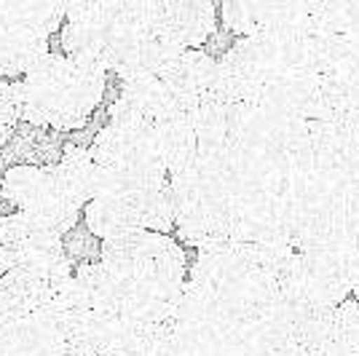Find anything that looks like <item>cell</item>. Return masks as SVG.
Listing matches in <instances>:
<instances>
[{
  "label": "cell",
  "instance_id": "6da1fadb",
  "mask_svg": "<svg viewBox=\"0 0 359 356\" xmlns=\"http://www.w3.org/2000/svg\"><path fill=\"white\" fill-rule=\"evenodd\" d=\"M107 73L48 51L22 75V121L38 129L78 132L100 110Z\"/></svg>",
  "mask_w": 359,
  "mask_h": 356
},
{
  "label": "cell",
  "instance_id": "7a4b0ae2",
  "mask_svg": "<svg viewBox=\"0 0 359 356\" xmlns=\"http://www.w3.org/2000/svg\"><path fill=\"white\" fill-rule=\"evenodd\" d=\"M175 196V214L182 244L210 247L231 238L233 177L225 148L198 150V158L169 177Z\"/></svg>",
  "mask_w": 359,
  "mask_h": 356
},
{
  "label": "cell",
  "instance_id": "3957f363",
  "mask_svg": "<svg viewBox=\"0 0 359 356\" xmlns=\"http://www.w3.org/2000/svg\"><path fill=\"white\" fill-rule=\"evenodd\" d=\"M0 273H11L51 300L73 279L75 266L65 252V236L16 209L0 217Z\"/></svg>",
  "mask_w": 359,
  "mask_h": 356
},
{
  "label": "cell",
  "instance_id": "277c9868",
  "mask_svg": "<svg viewBox=\"0 0 359 356\" xmlns=\"http://www.w3.org/2000/svg\"><path fill=\"white\" fill-rule=\"evenodd\" d=\"M65 11L57 0H0V81H11L48 54Z\"/></svg>",
  "mask_w": 359,
  "mask_h": 356
},
{
  "label": "cell",
  "instance_id": "5b68a950",
  "mask_svg": "<svg viewBox=\"0 0 359 356\" xmlns=\"http://www.w3.org/2000/svg\"><path fill=\"white\" fill-rule=\"evenodd\" d=\"M359 249H295L282 276V295L335 308L354 295Z\"/></svg>",
  "mask_w": 359,
  "mask_h": 356
},
{
  "label": "cell",
  "instance_id": "8992f818",
  "mask_svg": "<svg viewBox=\"0 0 359 356\" xmlns=\"http://www.w3.org/2000/svg\"><path fill=\"white\" fill-rule=\"evenodd\" d=\"M89 150L100 166L121 172L126 177L142 179V182L169 179V169L156 145L153 123L110 113V121L97 132Z\"/></svg>",
  "mask_w": 359,
  "mask_h": 356
},
{
  "label": "cell",
  "instance_id": "52a82bcc",
  "mask_svg": "<svg viewBox=\"0 0 359 356\" xmlns=\"http://www.w3.org/2000/svg\"><path fill=\"white\" fill-rule=\"evenodd\" d=\"M0 193L11 207L35 217L38 223H43L60 236H67L78 225V217L83 214V209L75 207L57 188L51 166H38V163L11 166L3 174Z\"/></svg>",
  "mask_w": 359,
  "mask_h": 356
},
{
  "label": "cell",
  "instance_id": "ba28073f",
  "mask_svg": "<svg viewBox=\"0 0 359 356\" xmlns=\"http://www.w3.org/2000/svg\"><path fill=\"white\" fill-rule=\"evenodd\" d=\"M156 32L180 48H204L217 32L215 0H169Z\"/></svg>",
  "mask_w": 359,
  "mask_h": 356
},
{
  "label": "cell",
  "instance_id": "9c48e42d",
  "mask_svg": "<svg viewBox=\"0 0 359 356\" xmlns=\"http://www.w3.org/2000/svg\"><path fill=\"white\" fill-rule=\"evenodd\" d=\"M100 356H172V329L164 324H145L132 319H116L107 332Z\"/></svg>",
  "mask_w": 359,
  "mask_h": 356
},
{
  "label": "cell",
  "instance_id": "30bf717a",
  "mask_svg": "<svg viewBox=\"0 0 359 356\" xmlns=\"http://www.w3.org/2000/svg\"><path fill=\"white\" fill-rule=\"evenodd\" d=\"M51 174L62 193L73 201L75 207H86L97 196V182H100V163L94 161L89 148L65 142L62 158L51 163Z\"/></svg>",
  "mask_w": 359,
  "mask_h": 356
},
{
  "label": "cell",
  "instance_id": "8fae6325",
  "mask_svg": "<svg viewBox=\"0 0 359 356\" xmlns=\"http://www.w3.org/2000/svg\"><path fill=\"white\" fill-rule=\"evenodd\" d=\"M153 134H156V145L164 158L169 177L182 172L185 166L198 158V132H196L194 113H172L166 118L153 123Z\"/></svg>",
  "mask_w": 359,
  "mask_h": 356
},
{
  "label": "cell",
  "instance_id": "7c38bea8",
  "mask_svg": "<svg viewBox=\"0 0 359 356\" xmlns=\"http://www.w3.org/2000/svg\"><path fill=\"white\" fill-rule=\"evenodd\" d=\"M359 110V60L322 75V100L316 118H344Z\"/></svg>",
  "mask_w": 359,
  "mask_h": 356
},
{
  "label": "cell",
  "instance_id": "4fadbf2b",
  "mask_svg": "<svg viewBox=\"0 0 359 356\" xmlns=\"http://www.w3.org/2000/svg\"><path fill=\"white\" fill-rule=\"evenodd\" d=\"M22 121V81H0V148Z\"/></svg>",
  "mask_w": 359,
  "mask_h": 356
},
{
  "label": "cell",
  "instance_id": "5bb4252c",
  "mask_svg": "<svg viewBox=\"0 0 359 356\" xmlns=\"http://www.w3.org/2000/svg\"><path fill=\"white\" fill-rule=\"evenodd\" d=\"M65 252L73 260V266L81 263H94L102 254V238H97L86 225H75L65 236Z\"/></svg>",
  "mask_w": 359,
  "mask_h": 356
},
{
  "label": "cell",
  "instance_id": "9a60e30c",
  "mask_svg": "<svg viewBox=\"0 0 359 356\" xmlns=\"http://www.w3.org/2000/svg\"><path fill=\"white\" fill-rule=\"evenodd\" d=\"M332 341L348 343L359 348V300L348 297L341 306H335V335Z\"/></svg>",
  "mask_w": 359,
  "mask_h": 356
},
{
  "label": "cell",
  "instance_id": "2e32d148",
  "mask_svg": "<svg viewBox=\"0 0 359 356\" xmlns=\"http://www.w3.org/2000/svg\"><path fill=\"white\" fill-rule=\"evenodd\" d=\"M311 356H359V348L348 345V343L332 341L330 345H325L322 351H316V354H311Z\"/></svg>",
  "mask_w": 359,
  "mask_h": 356
},
{
  "label": "cell",
  "instance_id": "e0dca14e",
  "mask_svg": "<svg viewBox=\"0 0 359 356\" xmlns=\"http://www.w3.org/2000/svg\"><path fill=\"white\" fill-rule=\"evenodd\" d=\"M269 356H311V354L292 343V345H285V348H279V351H273V354H269Z\"/></svg>",
  "mask_w": 359,
  "mask_h": 356
}]
</instances>
